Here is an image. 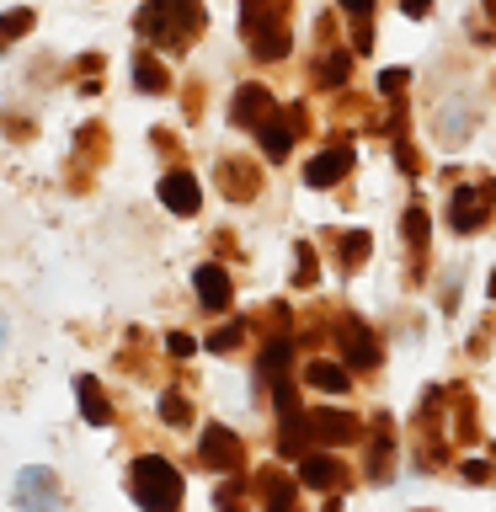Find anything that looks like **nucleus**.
Listing matches in <instances>:
<instances>
[{"label": "nucleus", "instance_id": "nucleus-1", "mask_svg": "<svg viewBox=\"0 0 496 512\" xmlns=\"http://www.w3.org/2000/svg\"><path fill=\"white\" fill-rule=\"evenodd\" d=\"M134 22H139L144 38H155L160 48L182 54V48L203 32V0H150V6H139Z\"/></svg>", "mask_w": 496, "mask_h": 512}, {"label": "nucleus", "instance_id": "nucleus-2", "mask_svg": "<svg viewBox=\"0 0 496 512\" xmlns=\"http://www.w3.org/2000/svg\"><path fill=\"white\" fill-rule=\"evenodd\" d=\"M240 32L256 59L288 54V0H240Z\"/></svg>", "mask_w": 496, "mask_h": 512}, {"label": "nucleus", "instance_id": "nucleus-3", "mask_svg": "<svg viewBox=\"0 0 496 512\" xmlns=\"http://www.w3.org/2000/svg\"><path fill=\"white\" fill-rule=\"evenodd\" d=\"M128 486H134V502L144 512H176L182 507V475H176L171 459H160V454H139Z\"/></svg>", "mask_w": 496, "mask_h": 512}, {"label": "nucleus", "instance_id": "nucleus-4", "mask_svg": "<svg viewBox=\"0 0 496 512\" xmlns=\"http://www.w3.org/2000/svg\"><path fill=\"white\" fill-rule=\"evenodd\" d=\"M272 406H278V454L283 459H304L310 454V411L299 406V390L288 379L272 384Z\"/></svg>", "mask_w": 496, "mask_h": 512}, {"label": "nucleus", "instance_id": "nucleus-5", "mask_svg": "<svg viewBox=\"0 0 496 512\" xmlns=\"http://www.w3.org/2000/svg\"><path fill=\"white\" fill-rule=\"evenodd\" d=\"M491 203H496V182L454 187V192H448V230H459V235H475L480 224H486Z\"/></svg>", "mask_w": 496, "mask_h": 512}, {"label": "nucleus", "instance_id": "nucleus-6", "mask_svg": "<svg viewBox=\"0 0 496 512\" xmlns=\"http://www.w3.org/2000/svg\"><path fill=\"white\" fill-rule=\"evenodd\" d=\"M16 507L22 512H59L64 507V491H59V475L32 464V470L16 475Z\"/></svg>", "mask_w": 496, "mask_h": 512}, {"label": "nucleus", "instance_id": "nucleus-7", "mask_svg": "<svg viewBox=\"0 0 496 512\" xmlns=\"http://www.w3.org/2000/svg\"><path fill=\"white\" fill-rule=\"evenodd\" d=\"M304 118H310V112H304L299 102L294 107H278L272 112V118L256 128V134H262V150H267V160H288V150H294V139L304 134Z\"/></svg>", "mask_w": 496, "mask_h": 512}, {"label": "nucleus", "instance_id": "nucleus-8", "mask_svg": "<svg viewBox=\"0 0 496 512\" xmlns=\"http://www.w3.org/2000/svg\"><path fill=\"white\" fill-rule=\"evenodd\" d=\"M198 464L203 470H246V443H240L230 427H203Z\"/></svg>", "mask_w": 496, "mask_h": 512}, {"label": "nucleus", "instance_id": "nucleus-9", "mask_svg": "<svg viewBox=\"0 0 496 512\" xmlns=\"http://www.w3.org/2000/svg\"><path fill=\"white\" fill-rule=\"evenodd\" d=\"M272 112H278V96L251 80V86H240V91H235V102H230V123H235V128H251V134H256V128H262V123L272 118Z\"/></svg>", "mask_w": 496, "mask_h": 512}, {"label": "nucleus", "instance_id": "nucleus-10", "mask_svg": "<svg viewBox=\"0 0 496 512\" xmlns=\"http://www.w3.org/2000/svg\"><path fill=\"white\" fill-rule=\"evenodd\" d=\"M347 171H352V144L336 139V144H326V150L310 160V166H304V182H310V187H336Z\"/></svg>", "mask_w": 496, "mask_h": 512}, {"label": "nucleus", "instance_id": "nucleus-11", "mask_svg": "<svg viewBox=\"0 0 496 512\" xmlns=\"http://www.w3.org/2000/svg\"><path fill=\"white\" fill-rule=\"evenodd\" d=\"M358 416H352V411H326V406H320V411H310V438L315 443H326V448H342V443H352V438H358Z\"/></svg>", "mask_w": 496, "mask_h": 512}, {"label": "nucleus", "instance_id": "nucleus-12", "mask_svg": "<svg viewBox=\"0 0 496 512\" xmlns=\"http://www.w3.org/2000/svg\"><path fill=\"white\" fill-rule=\"evenodd\" d=\"M160 203H166L171 214H198V203H203L198 176L192 171H166L160 176Z\"/></svg>", "mask_w": 496, "mask_h": 512}, {"label": "nucleus", "instance_id": "nucleus-13", "mask_svg": "<svg viewBox=\"0 0 496 512\" xmlns=\"http://www.w3.org/2000/svg\"><path fill=\"white\" fill-rule=\"evenodd\" d=\"M299 480L315 486V491H342L347 486V464L336 454H304L299 459Z\"/></svg>", "mask_w": 496, "mask_h": 512}, {"label": "nucleus", "instance_id": "nucleus-14", "mask_svg": "<svg viewBox=\"0 0 496 512\" xmlns=\"http://www.w3.org/2000/svg\"><path fill=\"white\" fill-rule=\"evenodd\" d=\"M256 496H262V512H299V486L283 470L256 475Z\"/></svg>", "mask_w": 496, "mask_h": 512}, {"label": "nucleus", "instance_id": "nucleus-15", "mask_svg": "<svg viewBox=\"0 0 496 512\" xmlns=\"http://www.w3.org/2000/svg\"><path fill=\"white\" fill-rule=\"evenodd\" d=\"M363 470H368L374 486H384V480L395 475V427L384 422V416L374 422V443H368V464H363Z\"/></svg>", "mask_w": 496, "mask_h": 512}, {"label": "nucleus", "instance_id": "nucleus-16", "mask_svg": "<svg viewBox=\"0 0 496 512\" xmlns=\"http://www.w3.org/2000/svg\"><path fill=\"white\" fill-rule=\"evenodd\" d=\"M342 352L347 368H374L379 363V336L363 326V320H342Z\"/></svg>", "mask_w": 496, "mask_h": 512}, {"label": "nucleus", "instance_id": "nucleus-17", "mask_svg": "<svg viewBox=\"0 0 496 512\" xmlns=\"http://www.w3.org/2000/svg\"><path fill=\"white\" fill-rule=\"evenodd\" d=\"M192 288H198L203 310H224V304L235 299V283H230V272H224L219 262H203L198 278H192Z\"/></svg>", "mask_w": 496, "mask_h": 512}, {"label": "nucleus", "instance_id": "nucleus-18", "mask_svg": "<svg viewBox=\"0 0 496 512\" xmlns=\"http://www.w3.org/2000/svg\"><path fill=\"white\" fill-rule=\"evenodd\" d=\"M304 384L320 390V395H347L352 390V368L331 363V358H310V363H304Z\"/></svg>", "mask_w": 496, "mask_h": 512}, {"label": "nucleus", "instance_id": "nucleus-19", "mask_svg": "<svg viewBox=\"0 0 496 512\" xmlns=\"http://www.w3.org/2000/svg\"><path fill=\"white\" fill-rule=\"evenodd\" d=\"M75 400H80V416H86L91 427H107L112 422V400L102 395V384H96L91 374L75 379Z\"/></svg>", "mask_w": 496, "mask_h": 512}, {"label": "nucleus", "instance_id": "nucleus-20", "mask_svg": "<svg viewBox=\"0 0 496 512\" xmlns=\"http://www.w3.org/2000/svg\"><path fill=\"white\" fill-rule=\"evenodd\" d=\"M219 187H224V198H256L262 176H256L251 160H224V166H219Z\"/></svg>", "mask_w": 496, "mask_h": 512}, {"label": "nucleus", "instance_id": "nucleus-21", "mask_svg": "<svg viewBox=\"0 0 496 512\" xmlns=\"http://www.w3.org/2000/svg\"><path fill=\"white\" fill-rule=\"evenodd\" d=\"M438 139L448 144V150H459L464 139H470V102H454L438 112Z\"/></svg>", "mask_w": 496, "mask_h": 512}, {"label": "nucleus", "instance_id": "nucleus-22", "mask_svg": "<svg viewBox=\"0 0 496 512\" xmlns=\"http://www.w3.org/2000/svg\"><path fill=\"white\" fill-rule=\"evenodd\" d=\"M283 368H288V336H278V342L262 347V358H256V379H262V384H278Z\"/></svg>", "mask_w": 496, "mask_h": 512}, {"label": "nucleus", "instance_id": "nucleus-23", "mask_svg": "<svg viewBox=\"0 0 496 512\" xmlns=\"http://www.w3.org/2000/svg\"><path fill=\"white\" fill-rule=\"evenodd\" d=\"M400 235H406L411 256H427V208H422V203L406 208V219H400Z\"/></svg>", "mask_w": 496, "mask_h": 512}, {"label": "nucleus", "instance_id": "nucleus-24", "mask_svg": "<svg viewBox=\"0 0 496 512\" xmlns=\"http://www.w3.org/2000/svg\"><path fill=\"white\" fill-rule=\"evenodd\" d=\"M134 80H139V91H171V75H166V64L150 59V54H139L134 59Z\"/></svg>", "mask_w": 496, "mask_h": 512}, {"label": "nucleus", "instance_id": "nucleus-25", "mask_svg": "<svg viewBox=\"0 0 496 512\" xmlns=\"http://www.w3.org/2000/svg\"><path fill=\"white\" fill-rule=\"evenodd\" d=\"M336 240V251H342V267L352 272L368 256V230H347V235H331Z\"/></svg>", "mask_w": 496, "mask_h": 512}, {"label": "nucleus", "instance_id": "nucleus-26", "mask_svg": "<svg viewBox=\"0 0 496 512\" xmlns=\"http://www.w3.org/2000/svg\"><path fill=\"white\" fill-rule=\"evenodd\" d=\"M22 32H32V11H27V6H16V11L0 16V48H11Z\"/></svg>", "mask_w": 496, "mask_h": 512}, {"label": "nucleus", "instance_id": "nucleus-27", "mask_svg": "<svg viewBox=\"0 0 496 512\" xmlns=\"http://www.w3.org/2000/svg\"><path fill=\"white\" fill-rule=\"evenodd\" d=\"M214 507L219 512H246V480H240V475L224 480V486L214 491Z\"/></svg>", "mask_w": 496, "mask_h": 512}, {"label": "nucleus", "instance_id": "nucleus-28", "mask_svg": "<svg viewBox=\"0 0 496 512\" xmlns=\"http://www.w3.org/2000/svg\"><path fill=\"white\" fill-rule=\"evenodd\" d=\"M246 331H251L246 320H224V326H219L214 336H208V347H214V352H235L240 342H246Z\"/></svg>", "mask_w": 496, "mask_h": 512}, {"label": "nucleus", "instance_id": "nucleus-29", "mask_svg": "<svg viewBox=\"0 0 496 512\" xmlns=\"http://www.w3.org/2000/svg\"><path fill=\"white\" fill-rule=\"evenodd\" d=\"M454 406H459V422H454V438H459V443H475V432H480V427H475V406H470V395H464V390H459V395H454Z\"/></svg>", "mask_w": 496, "mask_h": 512}, {"label": "nucleus", "instance_id": "nucleus-30", "mask_svg": "<svg viewBox=\"0 0 496 512\" xmlns=\"http://www.w3.org/2000/svg\"><path fill=\"white\" fill-rule=\"evenodd\" d=\"M347 75H352V59L342 54V48L320 59V80H331V86H347Z\"/></svg>", "mask_w": 496, "mask_h": 512}, {"label": "nucleus", "instance_id": "nucleus-31", "mask_svg": "<svg viewBox=\"0 0 496 512\" xmlns=\"http://www.w3.org/2000/svg\"><path fill=\"white\" fill-rule=\"evenodd\" d=\"M160 416H166L171 427H187V422H192V406H187L176 390H166V395H160Z\"/></svg>", "mask_w": 496, "mask_h": 512}, {"label": "nucleus", "instance_id": "nucleus-32", "mask_svg": "<svg viewBox=\"0 0 496 512\" xmlns=\"http://www.w3.org/2000/svg\"><path fill=\"white\" fill-rule=\"evenodd\" d=\"M294 256H299L294 283H299V288H310V283H315V272H320V262H315V246H294Z\"/></svg>", "mask_w": 496, "mask_h": 512}, {"label": "nucleus", "instance_id": "nucleus-33", "mask_svg": "<svg viewBox=\"0 0 496 512\" xmlns=\"http://www.w3.org/2000/svg\"><path fill=\"white\" fill-rule=\"evenodd\" d=\"M406 86H411L406 70H384V75H379V91L390 96V102H400V91H406Z\"/></svg>", "mask_w": 496, "mask_h": 512}, {"label": "nucleus", "instance_id": "nucleus-34", "mask_svg": "<svg viewBox=\"0 0 496 512\" xmlns=\"http://www.w3.org/2000/svg\"><path fill=\"white\" fill-rule=\"evenodd\" d=\"M166 347H171V358H192V352H198V342H192L187 331H171V336H166Z\"/></svg>", "mask_w": 496, "mask_h": 512}, {"label": "nucleus", "instance_id": "nucleus-35", "mask_svg": "<svg viewBox=\"0 0 496 512\" xmlns=\"http://www.w3.org/2000/svg\"><path fill=\"white\" fill-rule=\"evenodd\" d=\"M395 166H400V171H406V176H411L416 166H422V160H416V150H411V144H406V139H395Z\"/></svg>", "mask_w": 496, "mask_h": 512}, {"label": "nucleus", "instance_id": "nucleus-36", "mask_svg": "<svg viewBox=\"0 0 496 512\" xmlns=\"http://www.w3.org/2000/svg\"><path fill=\"white\" fill-rule=\"evenodd\" d=\"M342 11L352 22H374V0H342Z\"/></svg>", "mask_w": 496, "mask_h": 512}, {"label": "nucleus", "instance_id": "nucleus-37", "mask_svg": "<svg viewBox=\"0 0 496 512\" xmlns=\"http://www.w3.org/2000/svg\"><path fill=\"white\" fill-rule=\"evenodd\" d=\"M459 470H464V480H470V486H486V480H491V464H480V459L459 464Z\"/></svg>", "mask_w": 496, "mask_h": 512}, {"label": "nucleus", "instance_id": "nucleus-38", "mask_svg": "<svg viewBox=\"0 0 496 512\" xmlns=\"http://www.w3.org/2000/svg\"><path fill=\"white\" fill-rule=\"evenodd\" d=\"M352 48H358V54H363V48H374V22H358V27H352Z\"/></svg>", "mask_w": 496, "mask_h": 512}, {"label": "nucleus", "instance_id": "nucleus-39", "mask_svg": "<svg viewBox=\"0 0 496 512\" xmlns=\"http://www.w3.org/2000/svg\"><path fill=\"white\" fill-rule=\"evenodd\" d=\"M400 6H406V16H427L432 0H400Z\"/></svg>", "mask_w": 496, "mask_h": 512}, {"label": "nucleus", "instance_id": "nucleus-40", "mask_svg": "<svg viewBox=\"0 0 496 512\" xmlns=\"http://www.w3.org/2000/svg\"><path fill=\"white\" fill-rule=\"evenodd\" d=\"M0 342H6V315H0Z\"/></svg>", "mask_w": 496, "mask_h": 512}]
</instances>
